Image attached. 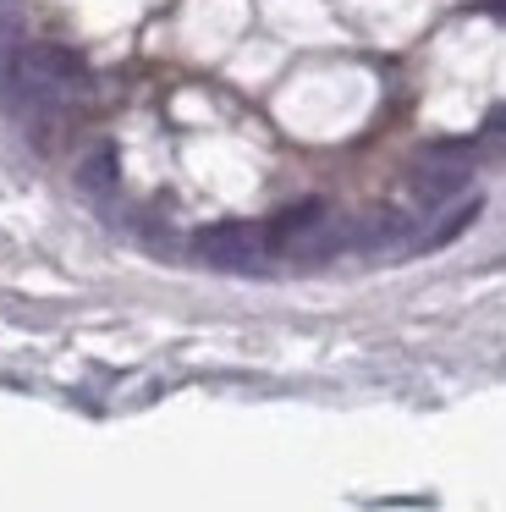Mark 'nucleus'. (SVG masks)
Instances as JSON below:
<instances>
[{
  "mask_svg": "<svg viewBox=\"0 0 506 512\" xmlns=\"http://www.w3.org/2000/svg\"><path fill=\"white\" fill-rule=\"evenodd\" d=\"M0 78H6L11 100L33 105V111H66L94 89L83 56H72L66 45H11L0 61Z\"/></svg>",
  "mask_w": 506,
  "mask_h": 512,
  "instance_id": "f257e3e1",
  "label": "nucleus"
},
{
  "mask_svg": "<svg viewBox=\"0 0 506 512\" xmlns=\"http://www.w3.org/2000/svg\"><path fill=\"white\" fill-rule=\"evenodd\" d=\"M193 254L204 259L209 270H231V276H259L270 259H281L264 221H220V226H204V232L193 237Z\"/></svg>",
  "mask_w": 506,
  "mask_h": 512,
  "instance_id": "f03ea898",
  "label": "nucleus"
},
{
  "mask_svg": "<svg viewBox=\"0 0 506 512\" xmlns=\"http://www.w3.org/2000/svg\"><path fill=\"white\" fill-rule=\"evenodd\" d=\"M473 160H479V149L473 144H429L424 155H418L413 177H407V193H413V210H440V204H451L462 188L473 182Z\"/></svg>",
  "mask_w": 506,
  "mask_h": 512,
  "instance_id": "7ed1b4c3",
  "label": "nucleus"
},
{
  "mask_svg": "<svg viewBox=\"0 0 506 512\" xmlns=\"http://www.w3.org/2000/svg\"><path fill=\"white\" fill-rule=\"evenodd\" d=\"M473 215H479V199L457 204V210H446V204H440L435 226H418V237H413V254H435V248H446L451 237H462V232L473 226Z\"/></svg>",
  "mask_w": 506,
  "mask_h": 512,
  "instance_id": "20e7f679",
  "label": "nucleus"
},
{
  "mask_svg": "<svg viewBox=\"0 0 506 512\" xmlns=\"http://www.w3.org/2000/svg\"><path fill=\"white\" fill-rule=\"evenodd\" d=\"M83 188H94V193L116 188V155H110V149H99L94 160H83Z\"/></svg>",
  "mask_w": 506,
  "mask_h": 512,
  "instance_id": "39448f33",
  "label": "nucleus"
},
{
  "mask_svg": "<svg viewBox=\"0 0 506 512\" xmlns=\"http://www.w3.org/2000/svg\"><path fill=\"white\" fill-rule=\"evenodd\" d=\"M17 45V0H0V56Z\"/></svg>",
  "mask_w": 506,
  "mask_h": 512,
  "instance_id": "423d86ee",
  "label": "nucleus"
}]
</instances>
